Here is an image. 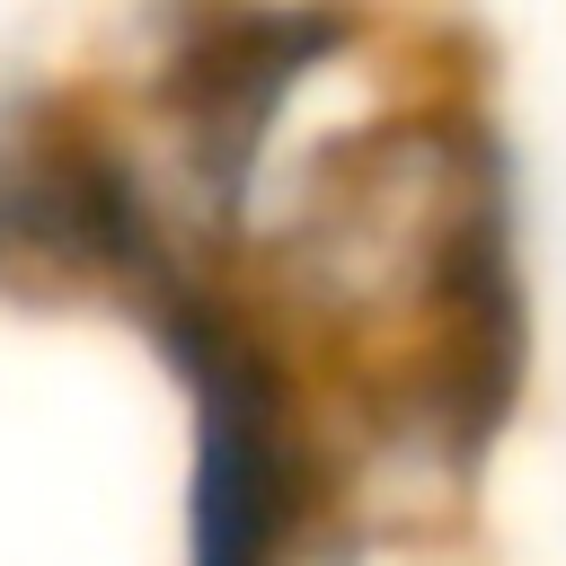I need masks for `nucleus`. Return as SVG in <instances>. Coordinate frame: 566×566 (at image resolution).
I'll return each mask as SVG.
<instances>
[{
    "instance_id": "f03ea898",
    "label": "nucleus",
    "mask_w": 566,
    "mask_h": 566,
    "mask_svg": "<svg viewBox=\"0 0 566 566\" xmlns=\"http://www.w3.org/2000/svg\"><path fill=\"white\" fill-rule=\"evenodd\" d=\"M336 44H345V18H310V9H203V18H177V53L159 62L150 97H159V115H168V133L186 150V186H195L203 230L239 221L274 106Z\"/></svg>"
},
{
    "instance_id": "f257e3e1",
    "label": "nucleus",
    "mask_w": 566,
    "mask_h": 566,
    "mask_svg": "<svg viewBox=\"0 0 566 566\" xmlns=\"http://www.w3.org/2000/svg\"><path fill=\"white\" fill-rule=\"evenodd\" d=\"M150 327H159L177 380L195 389V531H186V566H292L318 460H310V424H301L283 354L212 283L168 301Z\"/></svg>"
},
{
    "instance_id": "7ed1b4c3",
    "label": "nucleus",
    "mask_w": 566,
    "mask_h": 566,
    "mask_svg": "<svg viewBox=\"0 0 566 566\" xmlns=\"http://www.w3.org/2000/svg\"><path fill=\"white\" fill-rule=\"evenodd\" d=\"M27 256V230H18V203H9V177H0V265Z\"/></svg>"
}]
</instances>
